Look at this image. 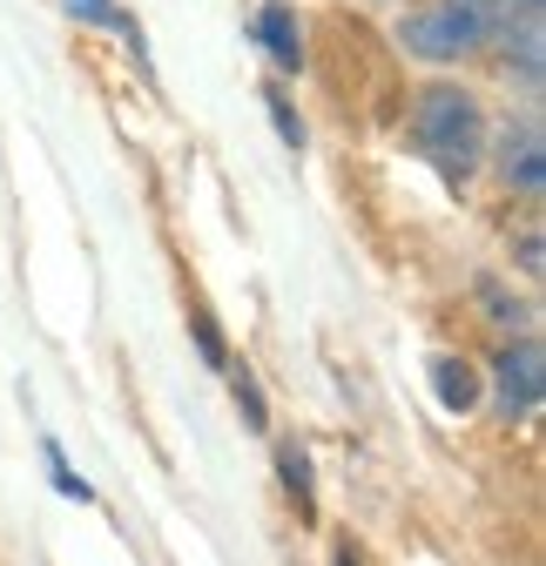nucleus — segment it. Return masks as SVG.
Wrapping results in <instances>:
<instances>
[{
  "label": "nucleus",
  "instance_id": "3",
  "mask_svg": "<svg viewBox=\"0 0 546 566\" xmlns=\"http://www.w3.org/2000/svg\"><path fill=\"white\" fill-rule=\"evenodd\" d=\"M486 169H493L519 202H539V189H546V128H539V102H526L506 128H493Z\"/></svg>",
  "mask_w": 546,
  "mask_h": 566
},
{
  "label": "nucleus",
  "instance_id": "13",
  "mask_svg": "<svg viewBox=\"0 0 546 566\" xmlns=\"http://www.w3.org/2000/svg\"><path fill=\"white\" fill-rule=\"evenodd\" d=\"M189 324H196V344H202V358H210V365H230V350H223V337H217V324H210V311H202V304H196V317H189Z\"/></svg>",
  "mask_w": 546,
  "mask_h": 566
},
{
  "label": "nucleus",
  "instance_id": "6",
  "mask_svg": "<svg viewBox=\"0 0 546 566\" xmlns=\"http://www.w3.org/2000/svg\"><path fill=\"white\" fill-rule=\"evenodd\" d=\"M432 391H439L445 411H472L480 391H486V378H480L472 358H459V350H439V358H432Z\"/></svg>",
  "mask_w": 546,
  "mask_h": 566
},
{
  "label": "nucleus",
  "instance_id": "5",
  "mask_svg": "<svg viewBox=\"0 0 546 566\" xmlns=\"http://www.w3.org/2000/svg\"><path fill=\"white\" fill-rule=\"evenodd\" d=\"M250 41L270 54V67H284V75H297V67H304V28H297V14L284 8V0H270V8H256V21H250Z\"/></svg>",
  "mask_w": 546,
  "mask_h": 566
},
{
  "label": "nucleus",
  "instance_id": "4",
  "mask_svg": "<svg viewBox=\"0 0 546 566\" xmlns=\"http://www.w3.org/2000/svg\"><path fill=\"white\" fill-rule=\"evenodd\" d=\"M539 391H546V350L533 331L506 337L500 358H493V398H500V418L506 424H526L539 411Z\"/></svg>",
  "mask_w": 546,
  "mask_h": 566
},
{
  "label": "nucleus",
  "instance_id": "8",
  "mask_svg": "<svg viewBox=\"0 0 546 566\" xmlns=\"http://www.w3.org/2000/svg\"><path fill=\"white\" fill-rule=\"evenodd\" d=\"M277 479H284V492H291L297 520H311V513H317V500H311V459H304L297 446H277Z\"/></svg>",
  "mask_w": 546,
  "mask_h": 566
},
{
  "label": "nucleus",
  "instance_id": "10",
  "mask_svg": "<svg viewBox=\"0 0 546 566\" xmlns=\"http://www.w3.org/2000/svg\"><path fill=\"white\" fill-rule=\"evenodd\" d=\"M263 108H270V122H277L284 149H304V142H311V135H304V115L291 108V95H284V88H263Z\"/></svg>",
  "mask_w": 546,
  "mask_h": 566
},
{
  "label": "nucleus",
  "instance_id": "2",
  "mask_svg": "<svg viewBox=\"0 0 546 566\" xmlns=\"http://www.w3.org/2000/svg\"><path fill=\"white\" fill-rule=\"evenodd\" d=\"M500 14H506V0H419L412 14H398V48L445 75V67L493 54Z\"/></svg>",
  "mask_w": 546,
  "mask_h": 566
},
{
  "label": "nucleus",
  "instance_id": "14",
  "mask_svg": "<svg viewBox=\"0 0 546 566\" xmlns=\"http://www.w3.org/2000/svg\"><path fill=\"white\" fill-rule=\"evenodd\" d=\"M330 566H358V559H351V553H337V559H330Z\"/></svg>",
  "mask_w": 546,
  "mask_h": 566
},
{
  "label": "nucleus",
  "instance_id": "12",
  "mask_svg": "<svg viewBox=\"0 0 546 566\" xmlns=\"http://www.w3.org/2000/svg\"><path fill=\"white\" fill-rule=\"evenodd\" d=\"M519 276H546V256H539V217H526V230H519Z\"/></svg>",
  "mask_w": 546,
  "mask_h": 566
},
{
  "label": "nucleus",
  "instance_id": "11",
  "mask_svg": "<svg viewBox=\"0 0 546 566\" xmlns=\"http://www.w3.org/2000/svg\"><path fill=\"white\" fill-rule=\"evenodd\" d=\"M230 391H237V411L250 418V432H263V424H270V411H263V391H256V378H250V371H237V378H230Z\"/></svg>",
  "mask_w": 546,
  "mask_h": 566
},
{
  "label": "nucleus",
  "instance_id": "1",
  "mask_svg": "<svg viewBox=\"0 0 546 566\" xmlns=\"http://www.w3.org/2000/svg\"><path fill=\"white\" fill-rule=\"evenodd\" d=\"M405 142H412V156H419L439 182L465 189L472 176L486 169L493 115H486V102L472 95L459 75H432V82H419V95H412V122H405Z\"/></svg>",
  "mask_w": 546,
  "mask_h": 566
},
{
  "label": "nucleus",
  "instance_id": "9",
  "mask_svg": "<svg viewBox=\"0 0 546 566\" xmlns=\"http://www.w3.org/2000/svg\"><path fill=\"white\" fill-rule=\"evenodd\" d=\"M41 459H48V479H54V492H61V500H75V506H88V500H95V485H88L75 465H67V452H61L54 439H41Z\"/></svg>",
  "mask_w": 546,
  "mask_h": 566
},
{
  "label": "nucleus",
  "instance_id": "7",
  "mask_svg": "<svg viewBox=\"0 0 546 566\" xmlns=\"http://www.w3.org/2000/svg\"><path fill=\"white\" fill-rule=\"evenodd\" d=\"M61 8L75 14V21H95V28H115V34H128V48H135V54L149 48V41H143V28H135V14H122L115 0H61Z\"/></svg>",
  "mask_w": 546,
  "mask_h": 566
}]
</instances>
